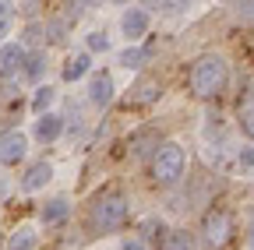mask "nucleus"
I'll return each mask as SVG.
<instances>
[{
    "instance_id": "nucleus-21",
    "label": "nucleus",
    "mask_w": 254,
    "mask_h": 250,
    "mask_svg": "<svg viewBox=\"0 0 254 250\" xmlns=\"http://www.w3.org/2000/svg\"><path fill=\"white\" fill-rule=\"evenodd\" d=\"M43 71H46V53H28V60H25V78H32V81H39L43 78Z\"/></svg>"
},
{
    "instance_id": "nucleus-16",
    "label": "nucleus",
    "mask_w": 254,
    "mask_h": 250,
    "mask_svg": "<svg viewBox=\"0 0 254 250\" xmlns=\"http://www.w3.org/2000/svg\"><path fill=\"white\" fill-rule=\"evenodd\" d=\"M237 127H240V134L254 145V88L244 92V99H240V106H237Z\"/></svg>"
},
{
    "instance_id": "nucleus-4",
    "label": "nucleus",
    "mask_w": 254,
    "mask_h": 250,
    "mask_svg": "<svg viewBox=\"0 0 254 250\" xmlns=\"http://www.w3.org/2000/svg\"><path fill=\"white\" fill-rule=\"evenodd\" d=\"M237 226H233V215L230 208H208L205 218H201V243L212 247V250H222L230 240H233Z\"/></svg>"
},
{
    "instance_id": "nucleus-18",
    "label": "nucleus",
    "mask_w": 254,
    "mask_h": 250,
    "mask_svg": "<svg viewBox=\"0 0 254 250\" xmlns=\"http://www.w3.org/2000/svg\"><path fill=\"white\" fill-rule=\"evenodd\" d=\"M159 250H198V247H194V236L187 229H170L163 236V243H159Z\"/></svg>"
},
{
    "instance_id": "nucleus-5",
    "label": "nucleus",
    "mask_w": 254,
    "mask_h": 250,
    "mask_svg": "<svg viewBox=\"0 0 254 250\" xmlns=\"http://www.w3.org/2000/svg\"><path fill=\"white\" fill-rule=\"evenodd\" d=\"M148 32H152V11L145 4L124 7V14H120V36L127 39V46H138Z\"/></svg>"
},
{
    "instance_id": "nucleus-13",
    "label": "nucleus",
    "mask_w": 254,
    "mask_h": 250,
    "mask_svg": "<svg viewBox=\"0 0 254 250\" xmlns=\"http://www.w3.org/2000/svg\"><path fill=\"white\" fill-rule=\"evenodd\" d=\"M88 74H92V56H88L85 50L67 53V60H64V67H60V78L67 81V85H74V81H81V78H88Z\"/></svg>"
},
{
    "instance_id": "nucleus-9",
    "label": "nucleus",
    "mask_w": 254,
    "mask_h": 250,
    "mask_svg": "<svg viewBox=\"0 0 254 250\" xmlns=\"http://www.w3.org/2000/svg\"><path fill=\"white\" fill-rule=\"evenodd\" d=\"M25 60H28V46L21 39H7L0 46V78H14L25 71Z\"/></svg>"
},
{
    "instance_id": "nucleus-8",
    "label": "nucleus",
    "mask_w": 254,
    "mask_h": 250,
    "mask_svg": "<svg viewBox=\"0 0 254 250\" xmlns=\"http://www.w3.org/2000/svg\"><path fill=\"white\" fill-rule=\"evenodd\" d=\"M25 155H28V134L11 127L0 134V166H18L25 162Z\"/></svg>"
},
{
    "instance_id": "nucleus-7",
    "label": "nucleus",
    "mask_w": 254,
    "mask_h": 250,
    "mask_svg": "<svg viewBox=\"0 0 254 250\" xmlns=\"http://www.w3.org/2000/svg\"><path fill=\"white\" fill-rule=\"evenodd\" d=\"M53 176H57V166H53L50 159H36V162L21 173L18 191H21V194H39V191H46V187L53 183Z\"/></svg>"
},
{
    "instance_id": "nucleus-15",
    "label": "nucleus",
    "mask_w": 254,
    "mask_h": 250,
    "mask_svg": "<svg viewBox=\"0 0 254 250\" xmlns=\"http://www.w3.org/2000/svg\"><path fill=\"white\" fill-rule=\"evenodd\" d=\"M159 96H163V81L159 78H138L134 81V88H131V102H138V106H148V102H155Z\"/></svg>"
},
{
    "instance_id": "nucleus-17",
    "label": "nucleus",
    "mask_w": 254,
    "mask_h": 250,
    "mask_svg": "<svg viewBox=\"0 0 254 250\" xmlns=\"http://www.w3.org/2000/svg\"><path fill=\"white\" fill-rule=\"evenodd\" d=\"M110 50H113V39L103 32V28H88V32H85V53L88 56H99V53L106 56Z\"/></svg>"
},
{
    "instance_id": "nucleus-3",
    "label": "nucleus",
    "mask_w": 254,
    "mask_h": 250,
    "mask_svg": "<svg viewBox=\"0 0 254 250\" xmlns=\"http://www.w3.org/2000/svg\"><path fill=\"white\" fill-rule=\"evenodd\" d=\"M187 176V148L180 141H159L152 151V180L159 187H177Z\"/></svg>"
},
{
    "instance_id": "nucleus-22",
    "label": "nucleus",
    "mask_w": 254,
    "mask_h": 250,
    "mask_svg": "<svg viewBox=\"0 0 254 250\" xmlns=\"http://www.w3.org/2000/svg\"><path fill=\"white\" fill-rule=\"evenodd\" d=\"M11 28H14V4H0V46L7 43L4 36H11Z\"/></svg>"
},
{
    "instance_id": "nucleus-2",
    "label": "nucleus",
    "mask_w": 254,
    "mask_h": 250,
    "mask_svg": "<svg viewBox=\"0 0 254 250\" xmlns=\"http://www.w3.org/2000/svg\"><path fill=\"white\" fill-rule=\"evenodd\" d=\"M127 218H131V201L124 191H103L88 208V222L95 233H117L127 226Z\"/></svg>"
},
{
    "instance_id": "nucleus-24",
    "label": "nucleus",
    "mask_w": 254,
    "mask_h": 250,
    "mask_svg": "<svg viewBox=\"0 0 254 250\" xmlns=\"http://www.w3.org/2000/svg\"><path fill=\"white\" fill-rule=\"evenodd\" d=\"M120 250H148V247H145L141 236H124V240H120Z\"/></svg>"
},
{
    "instance_id": "nucleus-11",
    "label": "nucleus",
    "mask_w": 254,
    "mask_h": 250,
    "mask_svg": "<svg viewBox=\"0 0 254 250\" xmlns=\"http://www.w3.org/2000/svg\"><path fill=\"white\" fill-rule=\"evenodd\" d=\"M60 134H64V116L57 109H50V113H43V116L32 120V138H36L39 145H53Z\"/></svg>"
},
{
    "instance_id": "nucleus-6",
    "label": "nucleus",
    "mask_w": 254,
    "mask_h": 250,
    "mask_svg": "<svg viewBox=\"0 0 254 250\" xmlns=\"http://www.w3.org/2000/svg\"><path fill=\"white\" fill-rule=\"evenodd\" d=\"M85 96H88V102H92L95 109L113 106V99H117V81H113V74H110V71H92L88 81H85Z\"/></svg>"
},
{
    "instance_id": "nucleus-14",
    "label": "nucleus",
    "mask_w": 254,
    "mask_h": 250,
    "mask_svg": "<svg viewBox=\"0 0 254 250\" xmlns=\"http://www.w3.org/2000/svg\"><path fill=\"white\" fill-rule=\"evenodd\" d=\"M67 215H71V198H50L43 208H39V222L43 226H60V222H67Z\"/></svg>"
},
{
    "instance_id": "nucleus-10",
    "label": "nucleus",
    "mask_w": 254,
    "mask_h": 250,
    "mask_svg": "<svg viewBox=\"0 0 254 250\" xmlns=\"http://www.w3.org/2000/svg\"><path fill=\"white\" fill-rule=\"evenodd\" d=\"M230 176L237 180H254V145H240V148H230L226 162H222Z\"/></svg>"
},
{
    "instance_id": "nucleus-20",
    "label": "nucleus",
    "mask_w": 254,
    "mask_h": 250,
    "mask_svg": "<svg viewBox=\"0 0 254 250\" xmlns=\"http://www.w3.org/2000/svg\"><path fill=\"white\" fill-rule=\"evenodd\" d=\"M53 99H57V88L53 85H39L36 92H32V113H36V116L50 113L53 109Z\"/></svg>"
},
{
    "instance_id": "nucleus-12",
    "label": "nucleus",
    "mask_w": 254,
    "mask_h": 250,
    "mask_svg": "<svg viewBox=\"0 0 254 250\" xmlns=\"http://www.w3.org/2000/svg\"><path fill=\"white\" fill-rule=\"evenodd\" d=\"M4 250H39V226L36 222H18L7 233Z\"/></svg>"
},
{
    "instance_id": "nucleus-1",
    "label": "nucleus",
    "mask_w": 254,
    "mask_h": 250,
    "mask_svg": "<svg viewBox=\"0 0 254 250\" xmlns=\"http://www.w3.org/2000/svg\"><path fill=\"white\" fill-rule=\"evenodd\" d=\"M226 85H230L226 56H222V53H201V56H194V64H190V71H187L190 96L208 102V99H219L222 92H226Z\"/></svg>"
},
{
    "instance_id": "nucleus-23",
    "label": "nucleus",
    "mask_w": 254,
    "mask_h": 250,
    "mask_svg": "<svg viewBox=\"0 0 254 250\" xmlns=\"http://www.w3.org/2000/svg\"><path fill=\"white\" fill-rule=\"evenodd\" d=\"M233 18L240 25H254V0H247V4H233Z\"/></svg>"
},
{
    "instance_id": "nucleus-19",
    "label": "nucleus",
    "mask_w": 254,
    "mask_h": 250,
    "mask_svg": "<svg viewBox=\"0 0 254 250\" xmlns=\"http://www.w3.org/2000/svg\"><path fill=\"white\" fill-rule=\"evenodd\" d=\"M145 60H148V53H145L141 46H127V50L117 53V64H120L124 71H141V67H145Z\"/></svg>"
}]
</instances>
